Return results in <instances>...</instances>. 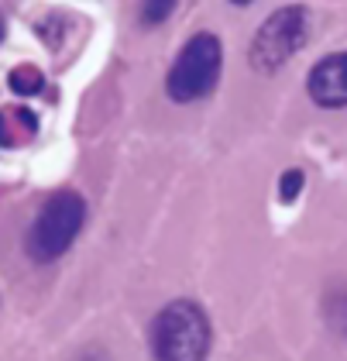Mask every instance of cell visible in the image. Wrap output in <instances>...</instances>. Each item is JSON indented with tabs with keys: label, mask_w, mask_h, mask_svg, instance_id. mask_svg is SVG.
Listing matches in <instances>:
<instances>
[{
	"label": "cell",
	"mask_w": 347,
	"mask_h": 361,
	"mask_svg": "<svg viewBox=\"0 0 347 361\" xmlns=\"http://www.w3.org/2000/svg\"><path fill=\"white\" fill-rule=\"evenodd\" d=\"M303 186H306V176H303L299 169L282 172V179H279V200H282V203H296V196L303 193Z\"/></svg>",
	"instance_id": "9c48e42d"
},
{
	"label": "cell",
	"mask_w": 347,
	"mask_h": 361,
	"mask_svg": "<svg viewBox=\"0 0 347 361\" xmlns=\"http://www.w3.org/2000/svg\"><path fill=\"white\" fill-rule=\"evenodd\" d=\"M323 317H327L330 331L347 337V279L344 282H334L327 289V296H323Z\"/></svg>",
	"instance_id": "8992f818"
},
{
	"label": "cell",
	"mask_w": 347,
	"mask_h": 361,
	"mask_svg": "<svg viewBox=\"0 0 347 361\" xmlns=\"http://www.w3.org/2000/svg\"><path fill=\"white\" fill-rule=\"evenodd\" d=\"M176 4H179V0H141V7H138L141 25L155 28V25H162V21H169L172 11H176Z\"/></svg>",
	"instance_id": "ba28073f"
},
{
	"label": "cell",
	"mask_w": 347,
	"mask_h": 361,
	"mask_svg": "<svg viewBox=\"0 0 347 361\" xmlns=\"http://www.w3.org/2000/svg\"><path fill=\"white\" fill-rule=\"evenodd\" d=\"M306 38H310V11L303 4L279 7L262 21V28L255 31L251 49H248V62H251L255 73L272 76L306 45Z\"/></svg>",
	"instance_id": "277c9868"
},
{
	"label": "cell",
	"mask_w": 347,
	"mask_h": 361,
	"mask_svg": "<svg viewBox=\"0 0 347 361\" xmlns=\"http://www.w3.org/2000/svg\"><path fill=\"white\" fill-rule=\"evenodd\" d=\"M7 90L14 93V97H38L42 90H45V76H42V69L38 66H14L11 69V76H7Z\"/></svg>",
	"instance_id": "52a82bcc"
},
{
	"label": "cell",
	"mask_w": 347,
	"mask_h": 361,
	"mask_svg": "<svg viewBox=\"0 0 347 361\" xmlns=\"http://www.w3.org/2000/svg\"><path fill=\"white\" fill-rule=\"evenodd\" d=\"M220 69H224V45H220V38L210 35V31L193 35L186 45L179 49V56H176L169 76H165L169 100H176V104L207 100L217 90Z\"/></svg>",
	"instance_id": "3957f363"
},
{
	"label": "cell",
	"mask_w": 347,
	"mask_h": 361,
	"mask_svg": "<svg viewBox=\"0 0 347 361\" xmlns=\"http://www.w3.org/2000/svg\"><path fill=\"white\" fill-rule=\"evenodd\" d=\"M231 4H238V7H248V4H255V0H231Z\"/></svg>",
	"instance_id": "30bf717a"
},
{
	"label": "cell",
	"mask_w": 347,
	"mask_h": 361,
	"mask_svg": "<svg viewBox=\"0 0 347 361\" xmlns=\"http://www.w3.org/2000/svg\"><path fill=\"white\" fill-rule=\"evenodd\" d=\"M83 224H86V200L73 190H59L52 193L42 210L35 214V221L28 227L25 248L31 255V262L49 265L55 258H62L73 248V241L80 238Z\"/></svg>",
	"instance_id": "7a4b0ae2"
},
{
	"label": "cell",
	"mask_w": 347,
	"mask_h": 361,
	"mask_svg": "<svg viewBox=\"0 0 347 361\" xmlns=\"http://www.w3.org/2000/svg\"><path fill=\"white\" fill-rule=\"evenodd\" d=\"M210 341V317L193 300H172L162 306L148 331L152 361H207Z\"/></svg>",
	"instance_id": "6da1fadb"
},
{
	"label": "cell",
	"mask_w": 347,
	"mask_h": 361,
	"mask_svg": "<svg viewBox=\"0 0 347 361\" xmlns=\"http://www.w3.org/2000/svg\"><path fill=\"white\" fill-rule=\"evenodd\" d=\"M0 42H4V18H0Z\"/></svg>",
	"instance_id": "8fae6325"
},
{
	"label": "cell",
	"mask_w": 347,
	"mask_h": 361,
	"mask_svg": "<svg viewBox=\"0 0 347 361\" xmlns=\"http://www.w3.org/2000/svg\"><path fill=\"white\" fill-rule=\"evenodd\" d=\"M306 90H310V100L323 111L347 107V52H334V56L320 59L310 69Z\"/></svg>",
	"instance_id": "5b68a950"
}]
</instances>
